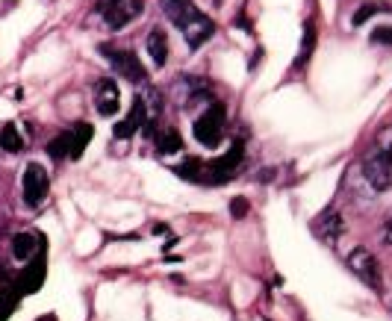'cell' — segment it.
I'll use <instances>...</instances> for the list:
<instances>
[{"label": "cell", "instance_id": "1", "mask_svg": "<svg viewBox=\"0 0 392 321\" xmlns=\"http://www.w3.org/2000/svg\"><path fill=\"white\" fill-rule=\"evenodd\" d=\"M159 6H163L168 21L183 33V39H186L192 51H198L206 39H213L215 21L210 15H204L192 0H159Z\"/></svg>", "mask_w": 392, "mask_h": 321}, {"label": "cell", "instance_id": "24", "mask_svg": "<svg viewBox=\"0 0 392 321\" xmlns=\"http://www.w3.org/2000/svg\"><path fill=\"white\" fill-rule=\"evenodd\" d=\"M384 242H386V245H392V218L386 221V227H384Z\"/></svg>", "mask_w": 392, "mask_h": 321}, {"label": "cell", "instance_id": "22", "mask_svg": "<svg viewBox=\"0 0 392 321\" xmlns=\"http://www.w3.org/2000/svg\"><path fill=\"white\" fill-rule=\"evenodd\" d=\"M372 44H392V24H381V27L372 30Z\"/></svg>", "mask_w": 392, "mask_h": 321}, {"label": "cell", "instance_id": "15", "mask_svg": "<svg viewBox=\"0 0 392 321\" xmlns=\"http://www.w3.org/2000/svg\"><path fill=\"white\" fill-rule=\"evenodd\" d=\"M313 51H316V24L313 21H307L304 24V39H301V54L295 56V63H292V68L295 71H301L304 65L310 63V56H313Z\"/></svg>", "mask_w": 392, "mask_h": 321}, {"label": "cell", "instance_id": "9", "mask_svg": "<svg viewBox=\"0 0 392 321\" xmlns=\"http://www.w3.org/2000/svg\"><path fill=\"white\" fill-rule=\"evenodd\" d=\"M313 233L325 245H336L339 236L345 233V218H342L339 209H325V213L313 221Z\"/></svg>", "mask_w": 392, "mask_h": 321}, {"label": "cell", "instance_id": "18", "mask_svg": "<svg viewBox=\"0 0 392 321\" xmlns=\"http://www.w3.org/2000/svg\"><path fill=\"white\" fill-rule=\"evenodd\" d=\"M0 147H3V151H9V154H18L21 147H24V139H21V133H18V127L12 124H3L0 127Z\"/></svg>", "mask_w": 392, "mask_h": 321}, {"label": "cell", "instance_id": "2", "mask_svg": "<svg viewBox=\"0 0 392 321\" xmlns=\"http://www.w3.org/2000/svg\"><path fill=\"white\" fill-rule=\"evenodd\" d=\"M363 174L375 192L392 189V130L377 135L372 151L363 156Z\"/></svg>", "mask_w": 392, "mask_h": 321}, {"label": "cell", "instance_id": "23", "mask_svg": "<svg viewBox=\"0 0 392 321\" xmlns=\"http://www.w3.org/2000/svg\"><path fill=\"white\" fill-rule=\"evenodd\" d=\"M234 218H245V213H248V201H245V197H234Z\"/></svg>", "mask_w": 392, "mask_h": 321}, {"label": "cell", "instance_id": "7", "mask_svg": "<svg viewBox=\"0 0 392 321\" xmlns=\"http://www.w3.org/2000/svg\"><path fill=\"white\" fill-rule=\"evenodd\" d=\"M21 186H24V204L35 209V206H39L44 197H47V189H51V177H47L44 165L30 163L27 168H24Z\"/></svg>", "mask_w": 392, "mask_h": 321}, {"label": "cell", "instance_id": "8", "mask_svg": "<svg viewBox=\"0 0 392 321\" xmlns=\"http://www.w3.org/2000/svg\"><path fill=\"white\" fill-rule=\"evenodd\" d=\"M97 9L104 12V24H106V27L118 33L142 12V0H104Z\"/></svg>", "mask_w": 392, "mask_h": 321}, {"label": "cell", "instance_id": "6", "mask_svg": "<svg viewBox=\"0 0 392 321\" xmlns=\"http://www.w3.org/2000/svg\"><path fill=\"white\" fill-rule=\"evenodd\" d=\"M195 139H198L204 147H218L222 145V133H224V106L222 104H213L206 113L195 121Z\"/></svg>", "mask_w": 392, "mask_h": 321}, {"label": "cell", "instance_id": "5", "mask_svg": "<svg viewBox=\"0 0 392 321\" xmlns=\"http://www.w3.org/2000/svg\"><path fill=\"white\" fill-rule=\"evenodd\" d=\"M348 268L366 283V286H372L375 292H384V271H381L377 256L369 248H354L348 254Z\"/></svg>", "mask_w": 392, "mask_h": 321}, {"label": "cell", "instance_id": "4", "mask_svg": "<svg viewBox=\"0 0 392 321\" xmlns=\"http://www.w3.org/2000/svg\"><path fill=\"white\" fill-rule=\"evenodd\" d=\"M97 51H101V56L109 59V65H113L124 80H130V83H145V80H148V71H145V65L139 63V56L133 51H127V47L101 44Z\"/></svg>", "mask_w": 392, "mask_h": 321}, {"label": "cell", "instance_id": "21", "mask_svg": "<svg viewBox=\"0 0 392 321\" xmlns=\"http://www.w3.org/2000/svg\"><path fill=\"white\" fill-rule=\"evenodd\" d=\"M174 171L183 180H201L204 177V163H201V159H195V156H189L186 163H180Z\"/></svg>", "mask_w": 392, "mask_h": 321}, {"label": "cell", "instance_id": "16", "mask_svg": "<svg viewBox=\"0 0 392 321\" xmlns=\"http://www.w3.org/2000/svg\"><path fill=\"white\" fill-rule=\"evenodd\" d=\"M71 135H74V142H71V159H80L83 151L89 147L92 142V135H95V127L92 124H85V121H80V124L71 130Z\"/></svg>", "mask_w": 392, "mask_h": 321}, {"label": "cell", "instance_id": "20", "mask_svg": "<svg viewBox=\"0 0 392 321\" xmlns=\"http://www.w3.org/2000/svg\"><path fill=\"white\" fill-rule=\"evenodd\" d=\"M377 12H392V6H384V3H363L357 12H354V18H351V24L354 27H363L369 18H375Z\"/></svg>", "mask_w": 392, "mask_h": 321}, {"label": "cell", "instance_id": "3", "mask_svg": "<svg viewBox=\"0 0 392 321\" xmlns=\"http://www.w3.org/2000/svg\"><path fill=\"white\" fill-rule=\"evenodd\" d=\"M242 159H245V142L236 139L234 147L224 154L213 159V163H204V177L206 183H213V186H218V183H227L230 177H236V171L242 168Z\"/></svg>", "mask_w": 392, "mask_h": 321}, {"label": "cell", "instance_id": "14", "mask_svg": "<svg viewBox=\"0 0 392 321\" xmlns=\"http://www.w3.org/2000/svg\"><path fill=\"white\" fill-rule=\"evenodd\" d=\"M148 54H151L156 68H163L168 63V39H165V30L163 27H154L148 33Z\"/></svg>", "mask_w": 392, "mask_h": 321}, {"label": "cell", "instance_id": "11", "mask_svg": "<svg viewBox=\"0 0 392 321\" xmlns=\"http://www.w3.org/2000/svg\"><path fill=\"white\" fill-rule=\"evenodd\" d=\"M145 121H148V106H145V97L139 94L136 101H133V106H130V115L113 127L115 139H133V133H139L145 127Z\"/></svg>", "mask_w": 392, "mask_h": 321}, {"label": "cell", "instance_id": "19", "mask_svg": "<svg viewBox=\"0 0 392 321\" xmlns=\"http://www.w3.org/2000/svg\"><path fill=\"white\" fill-rule=\"evenodd\" d=\"M71 142H74V135H71V130H65V133H59L56 139L47 145V154H51L54 159H65V156H71Z\"/></svg>", "mask_w": 392, "mask_h": 321}, {"label": "cell", "instance_id": "13", "mask_svg": "<svg viewBox=\"0 0 392 321\" xmlns=\"http://www.w3.org/2000/svg\"><path fill=\"white\" fill-rule=\"evenodd\" d=\"M42 245V239L35 236L33 230H24V233H15V239H12V256L21 259V263H27V259L35 256V248Z\"/></svg>", "mask_w": 392, "mask_h": 321}, {"label": "cell", "instance_id": "12", "mask_svg": "<svg viewBox=\"0 0 392 321\" xmlns=\"http://www.w3.org/2000/svg\"><path fill=\"white\" fill-rule=\"evenodd\" d=\"M42 280H44V259H33V263L21 271L18 277V295H27V292H35L42 289Z\"/></svg>", "mask_w": 392, "mask_h": 321}, {"label": "cell", "instance_id": "17", "mask_svg": "<svg viewBox=\"0 0 392 321\" xmlns=\"http://www.w3.org/2000/svg\"><path fill=\"white\" fill-rule=\"evenodd\" d=\"M156 154H163V156H171V154H177L180 147H183V139H180V133L174 127H168L156 135Z\"/></svg>", "mask_w": 392, "mask_h": 321}, {"label": "cell", "instance_id": "25", "mask_svg": "<svg viewBox=\"0 0 392 321\" xmlns=\"http://www.w3.org/2000/svg\"><path fill=\"white\" fill-rule=\"evenodd\" d=\"M39 321H56V318H54V315H44V318H39Z\"/></svg>", "mask_w": 392, "mask_h": 321}, {"label": "cell", "instance_id": "10", "mask_svg": "<svg viewBox=\"0 0 392 321\" xmlns=\"http://www.w3.org/2000/svg\"><path fill=\"white\" fill-rule=\"evenodd\" d=\"M92 97H95V109L101 115H115L118 113V106H121V92H118V83L115 80H109V77H104V80H97L95 83V92H92Z\"/></svg>", "mask_w": 392, "mask_h": 321}]
</instances>
